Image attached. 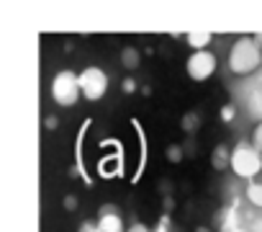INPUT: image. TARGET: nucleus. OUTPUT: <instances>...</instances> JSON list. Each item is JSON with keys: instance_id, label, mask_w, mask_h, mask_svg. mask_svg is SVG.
Masks as SVG:
<instances>
[{"instance_id": "f257e3e1", "label": "nucleus", "mask_w": 262, "mask_h": 232, "mask_svg": "<svg viewBox=\"0 0 262 232\" xmlns=\"http://www.w3.org/2000/svg\"><path fill=\"white\" fill-rule=\"evenodd\" d=\"M262 65V49L254 36H239L229 49V70L234 75H252Z\"/></svg>"}, {"instance_id": "f03ea898", "label": "nucleus", "mask_w": 262, "mask_h": 232, "mask_svg": "<svg viewBox=\"0 0 262 232\" xmlns=\"http://www.w3.org/2000/svg\"><path fill=\"white\" fill-rule=\"evenodd\" d=\"M231 170L239 178H247L252 183L262 173V152L252 142H239L231 150Z\"/></svg>"}, {"instance_id": "7ed1b4c3", "label": "nucleus", "mask_w": 262, "mask_h": 232, "mask_svg": "<svg viewBox=\"0 0 262 232\" xmlns=\"http://www.w3.org/2000/svg\"><path fill=\"white\" fill-rule=\"evenodd\" d=\"M82 98V90H80V78L77 72L72 70H59L54 78H52V101L62 108H72L77 101Z\"/></svg>"}, {"instance_id": "20e7f679", "label": "nucleus", "mask_w": 262, "mask_h": 232, "mask_svg": "<svg viewBox=\"0 0 262 232\" xmlns=\"http://www.w3.org/2000/svg\"><path fill=\"white\" fill-rule=\"evenodd\" d=\"M80 78V90L85 101H100L108 93V72L98 65H88L77 72Z\"/></svg>"}, {"instance_id": "39448f33", "label": "nucleus", "mask_w": 262, "mask_h": 232, "mask_svg": "<svg viewBox=\"0 0 262 232\" xmlns=\"http://www.w3.org/2000/svg\"><path fill=\"white\" fill-rule=\"evenodd\" d=\"M216 67H219V60L211 49H203V52H190L188 60H185V72L193 83H206L216 75Z\"/></svg>"}, {"instance_id": "423d86ee", "label": "nucleus", "mask_w": 262, "mask_h": 232, "mask_svg": "<svg viewBox=\"0 0 262 232\" xmlns=\"http://www.w3.org/2000/svg\"><path fill=\"white\" fill-rule=\"evenodd\" d=\"M98 229H100V232H126V229H123V219H121L113 209H103L100 222H98Z\"/></svg>"}, {"instance_id": "0eeeda50", "label": "nucleus", "mask_w": 262, "mask_h": 232, "mask_svg": "<svg viewBox=\"0 0 262 232\" xmlns=\"http://www.w3.org/2000/svg\"><path fill=\"white\" fill-rule=\"evenodd\" d=\"M211 42H213V34H211V31H188V34H185V44H188L193 52L208 49Z\"/></svg>"}, {"instance_id": "6e6552de", "label": "nucleus", "mask_w": 262, "mask_h": 232, "mask_svg": "<svg viewBox=\"0 0 262 232\" xmlns=\"http://www.w3.org/2000/svg\"><path fill=\"white\" fill-rule=\"evenodd\" d=\"M211 168L213 170H226V168H231V150L226 147V145H216L213 147V152H211Z\"/></svg>"}, {"instance_id": "1a4fd4ad", "label": "nucleus", "mask_w": 262, "mask_h": 232, "mask_svg": "<svg viewBox=\"0 0 262 232\" xmlns=\"http://www.w3.org/2000/svg\"><path fill=\"white\" fill-rule=\"evenodd\" d=\"M139 62H142V54H139L134 47H123V52H121V65H123L126 70H137Z\"/></svg>"}, {"instance_id": "9d476101", "label": "nucleus", "mask_w": 262, "mask_h": 232, "mask_svg": "<svg viewBox=\"0 0 262 232\" xmlns=\"http://www.w3.org/2000/svg\"><path fill=\"white\" fill-rule=\"evenodd\" d=\"M247 199H249L252 206L262 209V181H252V183H247Z\"/></svg>"}, {"instance_id": "9b49d317", "label": "nucleus", "mask_w": 262, "mask_h": 232, "mask_svg": "<svg viewBox=\"0 0 262 232\" xmlns=\"http://www.w3.org/2000/svg\"><path fill=\"white\" fill-rule=\"evenodd\" d=\"M234 113H236V108H234L231 103H226V106H221V108H219L221 122H226V124H231V122H234Z\"/></svg>"}, {"instance_id": "f8f14e48", "label": "nucleus", "mask_w": 262, "mask_h": 232, "mask_svg": "<svg viewBox=\"0 0 262 232\" xmlns=\"http://www.w3.org/2000/svg\"><path fill=\"white\" fill-rule=\"evenodd\" d=\"M167 160H170V163H180V160H183V147H178V145L167 147Z\"/></svg>"}, {"instance_id": "ddd939ff", "label": "nucleus", "mask_w": 262, "mask_h": 232, "mask_svg": "<svg viewBox=\"0 0 262 232\" xmlns=\"http://www.w3.org/2000/svg\"><path fill=\"white\" fill-rule=\"evenodd\" d=\"M252 145L262 152V122H259V124L254 127V132H252Z\"/></svg>"}, {"instance_id": "4468645a", "label": "nucleus", "mask_w": 262, "mask_h": 232, "mask_svg": "<svg viewBox=\"0 0 262 232\" xmlns=\"http://www.w3.org/2000/svg\"><path fill=\"white\" fill-rule=\"evenodd\" d=\"M126 232H152L147 224H142V222H134V224H128L126 227Z\"/></svg>"}, {"instance_id": "2eb2a0df", "label": "nucleus", "mask_w": 262, "mask_h": 232, "mask_svg": "<svg viewBox=\"0 0 262 232\" xmlns=\"http://www.w3.org/2000/svg\"><path fill=\"white\" fill-rule=\"evenodd\" d=\"M64 209L67 211H72V209H77V199L70 194V196H64Z\"/></svg>"}, {"instance_id": "dca6fc26", "label": "nucleus", "mask_w": 262, "mask_h": 232, "mask_svg": "<svg viewBox=\"0 0 262 232\" xmlns=\"http://www.w3.org/2000/svg\"><path fill=\"white\" fill-rule=\"evenodd\" d=\"M44 127H47V129H54V127H57V119H54V116H47V122H44Z\"/></svg>"}, {"instance_id": "f3484780", "label": "nucleus", "mask_w": 262, "mask_h": 232, "mask_svg": "<svg viewBox=\"0 0 262 232\" xmlns=\"http://www.w3.org/2000/svg\"><path fill=\"white\" fill-rule=\"evenodd\" d=\"M123 90H128V93L134 90V80H126V83H123Z\"/></svg>"}, {"instance_id": "a211bd4d", "label": "nucleus", "mask_w": 262, "mask_h": 232, "mask_svg": "<svg viewBox=\"0 0 262 232\" xmlns=\"http://www.w3.org/2000/svg\"><path fill=\"white\" fill-rule=\"evenodd\" d=\"M254 42H257V47L262 49V31H257V34H254Z\"/></svg>"}, {"instance_id": "6ab92c4d", "label": "nucleus", "mask_w": 262, "mask_h": 232, "mask_svg": "<svg viewBox=\"0 0 262 232\" xmlns=\"http://www.w3.org/2000/svg\"><path fill=\"white\" fill-rule=\"evenodd\" d=\"M195 232H213V229H208V227H195Z\"/></svg>"}]
</instances>
